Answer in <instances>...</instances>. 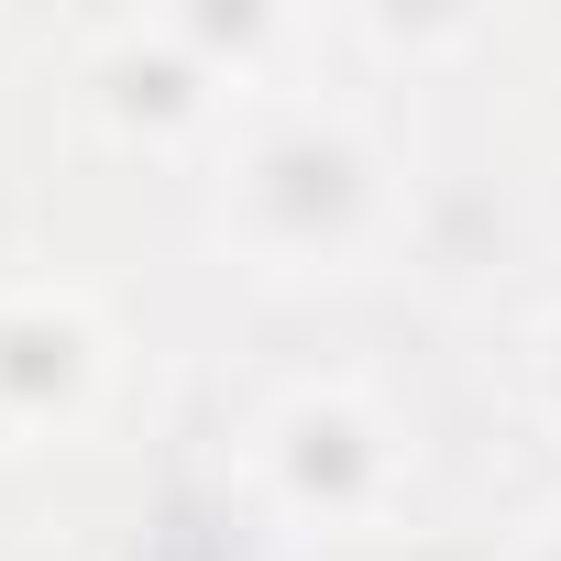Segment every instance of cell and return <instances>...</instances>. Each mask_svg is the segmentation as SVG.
Instances as JSON below:
<instances>
[{"instance_id":"obj_1","label":"cell","mask_w":561,"mask_h":561,"mask_svg":"<svg viewBox=\"0 0 561 561\" xmlns=\"http://www.w3.org/2000/svg\"><path fill=\"white\" fill-rule=\"evenodd\" d=\"M89 320L56 309V298H12L0 309V419L12 430H45L89 397Z\"/></svg>"},{"instance_id":"obj_2","label":"cell","mask_w":561,"mask_h":561,"mask_svg":"<svg viewBox=\"0 0 561 561\" xmlns=\"http://www.w3.org/2000/svg\"><path fill=\"white\" fill-rule=\"evenodd\" d=\"M375 430L342 408V397H298L287 419H275V473H287V495L298 506H364V484H375Z\"/></svg>"},{"instance_id":"obj_3","label":"cell","mask_w":561,"mask_h":561,"mask_svg":"<svg viewBox=\"0 0 561 561\" xmlns=\"http://www.w3.org/2000/svg\"><path fill=\"white\" fill-rule=\"evenodd\" d=\"M550 397H561V331H550Z\"/></svg>"},{"instance_id":"obj_4","label":"cell","mask_w":561,"mask_h":561,"mask_svg":"<svg viewBox=\"0 0 561 561\" xmlns=\"http://www.w3.org/2000/svg\"><path fill=\"white\" fill-rule=\"evenodd\" d=\"M539 561H561V528H550V539H539Z\"/></svg>"}]
</instances>
